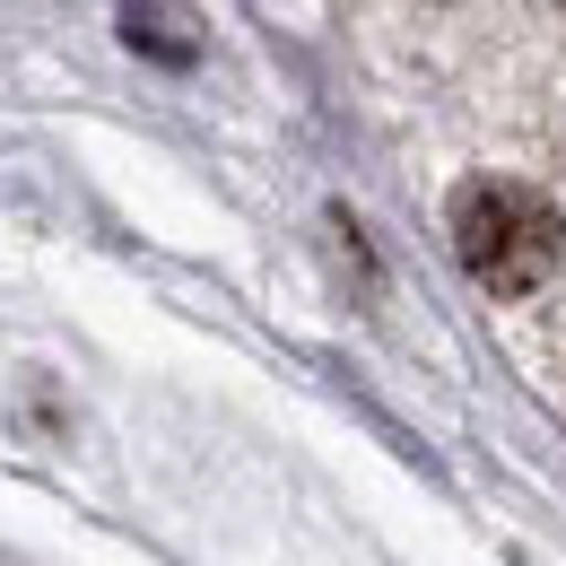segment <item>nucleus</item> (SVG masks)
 Here are the masks:
<instances>
[{
  "label": "nucleus",
  "mask_w": 566,
  "mask_h": 566,
  "mask_svg": "<svg viewBox=\"0 0 566 566\" xmlns=\"http://www.w3.org/2000/svg\"><path fill=\"white\" fill-rule=\"evenodd\" d=\"M453 253L489 296H532L566 262V218L549 192H532L514 175H480L453 192Z\"/></svg>",
  "instance_id": "obj_1"
}]
</instances>
